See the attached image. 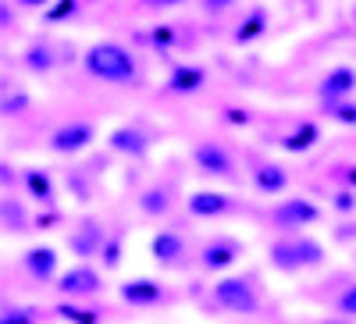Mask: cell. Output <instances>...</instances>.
Segmentation results:
<instances>
[{
	"mask_svg": "<svg viewBox=\"0 0 356 324\" xmlns=\"http://www.w3.org/2000/svg\"><path fill=\"white\" fill-rule=\"evenodd\" d=\"M118 296L129 307H161V303L171 300L164 282H157V278H129V282L118 285Z\"/></svg>",
	"mask_w": 356,
	"mask_h": 324,
	"instance_id": "10",
	"label": "cell"
},
{
	"mask_svg": "<svg viewBox=\"0 0 356 324\" xmlns=\"http://www.w3.org/2000/svg\"><path fill=\"white\" fill-rule=\"evenodd\" d=\"M267 221H271L282 235H292V232H300V228H310L321 221V207L314 200L307 196H289L282 203H275L271 214H267Z\"/></svg>",
	"mask_w": 356,
	"mask_h": 324,
	"instance_id": "4",
	"label": "cell"
},
{
	"mask_svg": "<svg viewBox=\"0 0 356 324\" xmlns=\"http://www.w3.org/2000/svg\"><path fill=\"white\" fill-rule=\"evenodd\" d=\"M93 139H97L93 122H68V125H61V129H54L50 150L61 154V157H75V154L89 150V143H93Z\"/></svg>",
	"mask_w": 356,
	"mask_h": 324,
	"instance_id": "8",
	"label": "cell"
},
{
	"mask_svg": "<svg viewBox=\"0 0 356 324\" xmlns=\"http://www.w3.org/2000/svg\"><path fill=\"white\" fill-rule=\"evenodd\" d=\"M0 211H4V232L11 235H25V232H33V218L25 214V207L15 200V196H4V203H0Z\"/></svg>",
	"mask_w": 356,
	"mask_h": 324,
	"instance_id": "22",
	"label": "cell"
},
{
	"mask_svg": "<svg viewBox=\"0 0 356 324\" xmlns=\"http://www.w3.org/2000/svg\"><path fill=\"white\" fill-rule=\"evenodd\" d=\"M0 171H4V175H0V179H4V186H11V182H15V175H11V164H4Z\"/></svg>",
	"mask_w": 356,
	"mask_h": 324,
	"instance_id": "38",
	"label": "cell"
},
{
	"mask_svg": "<svg viewBox=\"0 0 356 324\" xmlns=\"http://www.w3.org/2000/svg\"><path fill=\"white\" fill-rule=\"evenodd\" d=\"M40 310L33 307H4V317H0V324H36Z\"/></svg>",
	"mask_w": 356,
	"mask_h": 324,
	"instance_id": "28",
	"label": "cell"
},
{
	"mask_svg": "<svg viewBox=\"0 0 356 324\" xmlns=\"http://www.w3.org/2000/svg\"><path fill=\"white\" fill-rule=\"evenodd\" d=\"M335 314L342 321H356V282H349L339 296H335Z\"/></svg>",
	"mask_w": 356,
	"mask_h": 324,
	"instance_id": "27",
	"label": "cell"
},
{
	"mask_svg": "<svg viewBox=\"0 0 356 324\" xmlns=\"http://www.w3.org/2000/svg\"><path fill=\"white\" fill-rule=\"evenodd\" d=\"M253 189L260 196H282L289 189V171L282 164H257L253 168Z\"/></svg>",
	"mask_w": 356,
	"mask_h": 324,
	"instance_id": "16",
	"label": "cell"
},
{
	"mask_svg": "<svg viewBox=\"0 0 356 324\" xmlns=\"http://www.w3.org/2000/svg\"><path fill=\"white\" fill-rule=\"evenodd\" d=\"M25 107H29V97H25V93H15V97L8 93V97H4V114H8V118L22 114Z\"/></svg>",
	"mask_w": 356,
	"mask_h": 324,
	"instance_id": "31",
	"label": "cell"
},
{
	"mask_svg": "<svg viewBox=\"0 0 356 324\" xmlns=\"http://www.w3.org/2000/svg\"><path fill=\"white\" fill-rule=\"evenodd\" d=\"M243 253H246L243 239H235V235H211V239L200 246V268H203L207 275L228 271Z\"/></svg>",
	"mask_w": 356,
	"mask_h": 324,
	"instance_id": "5",
	"label": "cell"
},
{
	"mask_svg": "<svg viewBox=\"0 0 356 324\" xmlns=\"http://www.w3.org/2000/svg\"><path fill=\"white\" fill-rule=\"evenodd\" d=\"M267 260L271 268L282 271V275H296V271H310V268H321L328 260V250H324L317 239L303 232H292V235H282L267 246Z\"/></svg>",
	"mask_w": 356,
	"mask_h": 324,
	"instance_id": "1",
	"label": "cell"
},
{
	"mask_svg": "<svg viewBox=\"0 0 356 324\" xmlns=\"http://www.w3.org/2000/svg\"><path fill=\"white\" fill-rule=\"evenodd\" d=\"M146 8H154V11H168V8H178V4H186V0H143Z\"/></svg>",
	"mask_w": 356,
	"mask_h": 324,
	"instance_id": "34",
	"label": "cell"
},
{
	"mask_svg": "<svg viewBox=\"0 0 356 324\" xmlns=\"http://www.w3.org/2000/svg\"><path fill=\"white\" fill-rule=\"evenodd\" d=\"M107 146L114 154H125V157H146V150H150V139H146L136 125H122V129H114Z\"/></svg>",
	"mask_w": 356,
	"mask_h": 324,
	"instance_id": "15",
	"label": "cell"
},
{
	"mask_svg": "<svg viewBox=\"0 0 356 324\" xmlns=\"http://www.w3.org/2000/svg\"><path fill=\"white\" fill-rule=\"evenodd\" d=\"M54 314L61 317V321H68V324H100V310H93V307H79L75 300L57 303Z\"/></svg>",
	"mask_w": 356,
	"mask_h": 324,
	"instance_id": "23",
	"label": "cell"
},
{
	"mask_svg": "<svg viewBox=\"0 0 356 324\" xmlns=\"http://www.w3.org/2000/svg\"><path fill=\"white\" fill-rule=\"evenodd\" d=\"M267 29H271V22H267V8H253L243 22H239V29H235V43H253V40H260Z\"/></svg>",
	"mask_w": 356,
	"mask_h": 324,
	"instance_id": "21",
	"label": "cell"
},
{
	"mask_svg": "<svg viewBox=\"0 0 356 324\" xmlns=\"http://www.w3.org/2000/svg\"><path fill=\"white\" fill-rule=\"evenodd\" d=\"M346 182H349V189H356V164L346 168Z\"/></svg>",
	"mask_w": 356,
	"mask_h": 324,
	"instance_id": "37",
	"label": "cell"
},
{
	"mask_svg": "<svg viewBox=\"0 0 356 324\" xmlns=\"http://www.w3.org/2000/svg\"><path fill=\"white\" fill-rule=\"evenodd\" d=\"M239 0H200V8L207 11V15H221V11H228V8H235Z\"/></svg>",
	"mask_w": 356,
	"mask_h": 324,
	"instance_id": "32",
	"label": "cell"
},
{
	"mask_svg": "<svg viewBox=\"0 0 356 324\" xmlns=\"http://www.w3.org/2000/svg\"><path fill=\"white\" fill-rule=\"evenodd\" d=\"M122 250H125V228H111L107 243L100 250V264L107 271H118V264H122Z\"/></svg>",
	"mask_w": 356,
	"mask_h": 324,
	"instance_id": "24",
	"label": "cell"
},
{
	"mask_svg": "<svg viewBox=\"0 0 356 324\" xmlns=\"http://www.w3.org/2000/svg\"><path fill=\"white\" fill-rule=\"evenodd\" d=\"M25 68L36 72V75L50 72L54 68V47L50 43H33V47L25 50Z\"/></svg>",
	"mask_w": 356,
	"mask_h": 324,
	"instance_id": "25",
	"label": "cell"
},
{
	"mask_svg": "<svg viewBox=\"0 0 356 324\" xmlns=\"http://www.w3.org/2000/svg\"><path fill=\"white\" fill-rule=\"evenodd\" d=\"M57 292H61L65 300H89V296H97V292L104 289V278L97 268H89V264H75L72 271L65 275H57Z\"/></svg>",
	"mask_w": 356,
	"mask_h": 324,
	"instance_id": "7",
	"label": "cell"
},
{
	"mask_svg": "<svg viewBox=\"0 0 356 324\" xmlns=\"http://www.w3.org/2000/svg\"><path fill=\"white\" fill-rule=\"evenodd\" d=\"M193 161H196V168H200L203 175H211V179H225V182H235V179H239V171H235L232 154L225 150L221 143H214V139L196 143Z\"/></svg>",
	"mask_w": 356,
	"mask_h": 324,
	"instance_id": "6",
	"label": "cell"
},
{
	"mask_svg": "<svg viewBox=\"0 0 356 324\" xmlns=\"http://www.w3.org/2000/svg\"><path fill=\"white\" fill-rule=\"evenodd\" d=\"M228 122H235V125L243 122V125H246V114H243V111H228Z\"/></svg>",
	"mask_w": 356,
	"mask_h": 324,
	"instance_id": "36",
	"label": "cell"
},
{
	"mask_svg": "<svg viewBox=\"0 0 356 324\" xmlns=\"http://www.w3.org/2000/svg\"><path fill=\"white\" fill-rule=\"evenodd\" d=\"M328 324H356V321H328Z\"/></svg>",
	"mask_w": 356,
	"mask_h": 324,
	"instance_id": "39",
	"label": "cell"
},
{
	"mask_svg": "<svg viewBox=\"0 0 356 324\" xmlns=\"http://www.w3.org/2000/svg\"><path fill=\"white\" fill-rule=\"evenodd\" d=\"M22 8H50V0H15Z\"/></svg>",
	"mask_w": 356,
	"mask_h": 324,
	"instance_id": "35",
	"label": "cell"
},
{
	"mask_svg": "<svg viewBox=\"0 0 356 324\" xmlns=\"http://www.w3.org/2000/svg\"><path fill=\"white\" fill-rule=\"evenodd\" d=\"M22 179H25V189H29V196H33L36 203H43V207H54L57 189H54L50 171H43V168H25Z\"/></svg>",
	"mask_w": 356,
	"mask_h": 324,
	"instance_id": "17",
	"label": "cell"
},
{
	"mask_svg": "<svg viewBox=\"0 0 356 324\" xmlns=\"http://www.w3.org/2000/svg\"><path fill=\"white\" fill-rule=\"evenodd\" d=\"M317 93H321V100H353L356 97V68L353 65L332 68L328 75L321 79Z\"/></svg>",
	"mask_w": 356,
	"mask_h": 324,
	"instance_id": "13",
	"label": "cell"
},
{
	"mask_svg": "<svg viewBox=\"0 0 356 324\" xmlns=\"http://www.w3.org/2000/svg\"><path fill=\"white\" fill-rule=\"evenodd\" d=\"M150 257L161 264V268H182V264L189 260V243H186V235L175 232V228L157 232L154 239H150Z\"/></svg>",
	"mask_w": 356,
	"mask_h": 324,
	"instance_id": "9",
	"label": "cell"
},
{
	"mask_svg": "<svg viewBox=\"0 0 356 324\" xmlns=\"http://www.w3.org/2000/svg\"><path fill=\"white\" fill-rule=\"evenodd\" d=\"M79 0H57L54 8H47V22H65L68 15H75Z\"/></svg>",
	"mask_w": 356,
	"mask_h": 324,
	"instance_id": "29",
	"label": "cell"
},
{
	"mask_svg": "<svg viewBox=\"0 0 356 324\" xmlns=\"http://www.w3.org/2000/svg\"><path fill=\"white\" fill-rule=\"evenodd\" d=\"M203 82H207V72L200 65H175L168 75V90L171 93H196Z\"/></svg>",
	"mask_w": 356,
	"mask_h": 324,
	"instance_id": "19",
	"label": "cell"
},
{
	"mask_svg": "<svg viewBox=\"0 0 356 324\" xmlns=\"http://www.w3.org/2000/svg\"><path fill=\"white\" fill-rule=\"evenodd\" d=\"M211 307L239 317H257L260 314V285L253 275H232L214 282L211 289Z\"/></svg>",
	"mask_w": 356,
	"mask_h": 324,
	"instance_id": "3",
	"label": "cell"
},
{
	"mask_svg": "<svg viewBox=\"0 0 356 324\" xmlns=\"http://www.w3.org/2000/svg\"><path fill=\"white\" fill-rule=\"evenodd\" d=\"M171 200H175L171 186H168V182H157V186H150V189L139 196V211H143L146 218H164V214L171 211Z\"/></svg>",
	"mask_w": 356,
	"mask_h": 324,
	"instance_id": "20",
	"label": "cell"
},
{
	"mask_svg": "<svg viewBox=\"0 0 356 324\" xmlns=\"http://www.w3.org/2000/svg\"><path fill=\"white\" fill-rule=\"evenodd\" d=\"M104 243H107V232H104V225H100V221H93V218H86V221L68 235V250H72L75 257H82V260L100 257Z\"/></svg>",
	"mask_w": 356,
	"mask_h": 324,
	"instance_id": "11",
	"label": "cell"
},
{
	"mask_svg": "<svg viewBox=\"0 0 356 324\" xmlns=\"http://www.w3.org/2000/svg\"><path fill=\"white\" fill-rule=\"evenodd\" d=\"M154 43H157V47H171V43H175L171 25H157V29H154Z\"/></svg>",
	"mask_w": 356,
	"mask_h": 324,
	"instance_id": "33",
	"label": "cell"
},
{
	"mask_svg": "<svg viewBox=\"0 0 356 324\" xmlns=\"http://www.w3.org/2000/svg\"><path fill=\"white\" fill-rule=\"evenodd\" d=\"M324 114L339 125H356V104L353 100H321Z\"/></svg>",
	"mask_w": 356,
	"mask_h": 324,
	"instance_id": "26",
	"label": "cell"
},
{
	"mask_svg": "<svg viewBox=\"0 0 356 324\" xmlns=\"http://www.w3.org/2000/svg\"><path fill=\"white\" fill-rule=\"evenodd\" d=\"M22 268L29 271V278H33V282L50 285L57 278V250L54 246H33V250H25Z\"/></svg>",
	"mask_w": 356,
	"mask_h": 324,
	"instance_id": "14",
	"label": "cell"
},
{
	"mask_svg": "<svg viewBox=\"0 0 356 324\" xmlns=\"http://www.w3.org/2000/svg\"><path fill=\"white\" fill-rule=\"evenodd\" d=\"M82 65L86 72L100 79V82H114V86H132L139 68H136V57L122 47V43H114V40H100L86 50L82 57Z\"/></svg>",
	"mask_w": 356,
	"mask_h": 324,
	"instance_id": "2",
	"label": "cell"
},
{
	"mask_svg": "<svg viewBox=\"0 0 356 324\" xmlns=\"http://www.w3.org/2000/svg\"><path fill=\"white\" fill-rule=\"evenodd\" d=\"M321 143V125L317 122H300L285 139H282V150L285 154H307Z\"/></svg>",
	"mask_w": 356,
	"mask_h": 324,
	"instance_id": "18",
	"label": "cell"
},
{
	"mask_svg": "<svg viewBox=\"0 0 356 324\" xmlns=\"http://www.w3.org/2000/svg\"><path fill=\"white\" fill-rule=\"evenodd\" d=\"M186 207L193 218H225V214H235L239 203H235L228 193H211V189H200L186 200Z\"/></svg>",
	"mask_w": 356,
	"mask_h": 324,
	"instance_id": "12",
	"label": "cell"
},
{
	"mask_svg": "<svg viewBox=\"0 0 356 324\" xmlns=\"http://www.w3.org/2000/svg\"><path fill=\"white\" fill-rule=\"evenodd\" d=\"M332 207H335L339 214H353V211H356V189H342V193H335Z\"/></svg>",
	"mask_w": 356,
	"mask_h": 324,
	"instance_id": "30",
	"label": "cell"
}]
</instances>
